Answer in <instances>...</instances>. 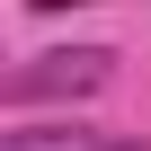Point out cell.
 Instances as JSON below:
<instances>
[{"instance_id": "1", "label": "cell", "mask_w": 151, "mask_h": 151, "mask_svg": "<svg viewBox=\"0 0 151 151\" xmlns=\"http://www.w3.org/2000/svg\"><path fill=\"white\" fill-rule=\"evenodd\" d=\"M107 71H116V53H107V45L36 53V62H18L9 80H0V98H9V107H36V98H89V89H107Z\"/></svg>"}, {"instance_id": "2", "label": "cell", "mask_w": 151, "mask_h": 151, "mask_svg": "<svg viewBox=\"0 0 151 151\" xmlns=\"http://www.w3.org/2000/svg\"><path fill=\"white\" fill-rule=\"evenodd\" d=\"M0 151H142V133H98V124H18Z\"/></svg>"}, {"instance_id": "3", "label": "cell", "mask_w": 151, "mask_h": 151, "mask_svg": "<svg viewBox=\"0 0 151 151\" xmlns=\"http://www.w3.org/2000/svg\"><path fill=\"white\" fill-rule=\"evenodd\" d=\"M27 9H80V0H27Z\"/></svg>"}]
</instances>
